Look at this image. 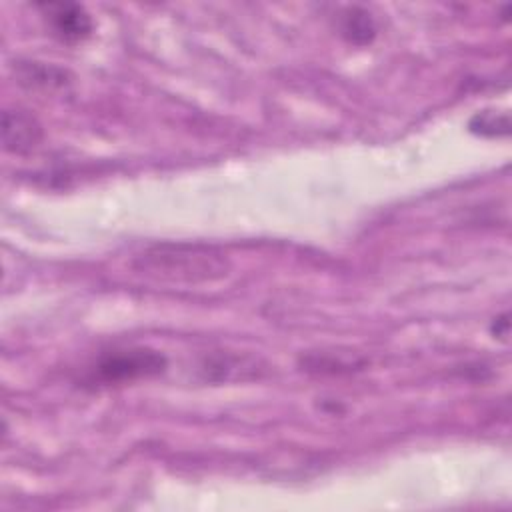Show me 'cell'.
I'll list each match as a JSON object with an SVG mask.
<instances>
[{"instance_id":"obj_5","label":"cell","mask_w":512,"mask_h":512,"mask_svg":"<svg viewBox=\"0 0 512 512\" xmlns=\"http://www.w3.org/2000/svg\"><path fill=\"white\" fill-rule=\"evenodd\" d=\"M344 38L352 44H368L376 36V24L370 12L362 8H348L342 14V26H340Z\"/></svg>"},{"instance_id":"obj_7","label":"cell","mask_w":512,"mask_h":512,"mask_svg":"<svg viewBox=\"0 0 512 512\" xmlns=\"http://www.w3.org/2000/svg\"><path fill=\"white\" fill-rule=\"evenodd\" d=\"M468 128L472 134H478L484 138H502L510 134V118L506 112L482 110L470 118Z\"/></svg>"},{"instance_id":"obj_3","label":"cell","mask_w":512,"mask_h":512,"mask_svg":"<svg viewBox=\"0 0 512 512\" xmlns=\"http://www.w3.org/2000/svg\"><path fill=\"white\" fill-rule=\"evenodd\" d=\"M36 8L40 10L52 34L66 44H76L86 40L94 28L90 14L78 4L42 2V4H36Z\"/></svg>"},{"instance_id":"obj_6","label":"cell","mask_w":512,"mask_h":512,"mask_svg":"<svg viewBox=\"0 0 512 512\" xmlns=\"http://www.w3.org/2000/svg\"><path fill=\"white\" fill-rule=\"evenodd\" d=\"M18 78L22 84L26 86H34V88H60L64 84H68L66 80V70L56 68V66H48V64H40V62H28V64H20L18 66Z\"/></svg>"},{"instance_id":"obj_1","label":"cell","mask_w":512,"mask_h":512,"mask_svg":"<svg viewBox=\"0 0 512 512\" xmlns=\"http://www.w3.org/2000/svg\"><path fill=\"white\" fill-rule=\"evenodd\" d=\"M132 268L154 280L198 284L228 276L232 264L226 254L212 246L164 242L138 254Z\"/></svg>"},{"instance_id":"obj_4","label":"cell","mask_w":512,"mask_h":512,"mask_svg":"<svg viewBox=\"0 0 512 512\" xmlns=\"http://www.w3.org/2000/svg\"><path fill=\"white\" fill-rule=\"evenodd\" d=\"M42 140L40 122L26 110L6 108L2 112V146L10 154H28Z\"/></svg>"},{"instance_id":"obj_2","label":"cell","mask_w":512,"mask_h":512,"mask_svg":"<svg viewBox=\"0 0 512 512\" xmlns=\"http://www.w3.org/2000/svg\"><path fill=\"white\" fill-rule=\"evenodd\" d=\"M168 360L152 348L114 350L96 360L88 380L98 384H124L140 378H152L166 370Z\"/></svg>"}]
</instances>
